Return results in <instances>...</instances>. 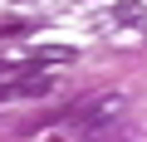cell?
Masks as SVG:
<instances>
[{"instance_id":"1","label":"cell","mask_w":147,"mask_h":142,"mask_svg":"<svg viewBox=\"0 0 147 142\" xmlns=\"http://www.w3.org/2000/svg\"><path fill=\"white\" fill-rule=\"evenodd\" d=\"M118 113H123V93H103V98H88V108H84L79 118H84L88 127H103V122L118 118Z\"/></svg>"},{"instance_id":"2","label":"cell","mask_w":147,"mask_h":142,"mask_svg":"<svg viewBox=\"0 0 147 142\" xmlns=\"http://www.w3.org/2000/svg\"><path fill=\"white\" fill-rule=\"evenodd\" d=\"M34 74V64H0V83H25Z\"/></svg>"},{"instance_id":"3","label":"cell","mask_w":147,"mask_h":142,"mask_svg":"<svg viewBox=\"0 0 147 142\" xmlns=\"http://www.w3.org/2000/svg\"><path fill=\"white\" fill-rule=\"evenodd\" d=\"M113 15H118V20H142V5H137V0H123Z\"/></svg>"},{"instance_id":"4","label":"cell","mask_w":147,"mask_h":142,"mask_svg":"<svg viewBox=\"0 0 147 142\" xmlns=\"http://www.w3.org/2000/svg\"><path fill=\"white\" fill-rule=\"evenodd\" d=\"M39 59H59V64H69L74 49H54V44H49V49H39Z\"/></svg>"}]
</instances>
